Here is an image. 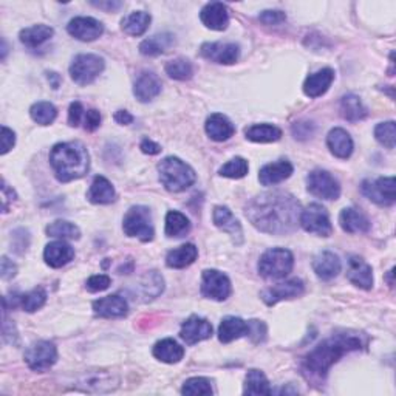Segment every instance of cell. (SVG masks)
<instances>
[{"mask_svg":"<svg viewBox=\"0 0 396 396\" xmlns=\"http://www.w3.org/2000/svg\"><path fill=\"white\" fill-rule=\"evenodd\" d=\"M246 217L258 231L284 235L299 223L301 203L286 192H266L248 203Z\"/></svg>","mask_w":396,"mask_h":396,"instance_id":"6da1fadb","label":"cell"},{"mask_svg":"<svg viewBox=\"0 0 396 396\" xmlns=\"http://www.w3.org/2000/svg\"><path fill=\"white\" fill-rule=\"evenodd\" d=\"M364 342L357 334L342 333L334 334L330 339L321 342L315 350L303 357L302 370L303 375L308 378L322 379L331 369L334 362H338L342 356L361 350Z\"/></svg>","mask_w":396,"mask_h":396,"instance_id":"7a4b0ae2","label":"cell"},{"mask_svg":"<svg viewBox=\"0 0 396 396\" xmlns=\"http://www.w3.org/2000/svg\"><path fill=\"white\" fill-rule=\"evenodd\" d=\"M50 163L60 183L82 178L90 169L88 152L79 141L56 144L50 152Z\"/></svg>","mask_w":396,"mask_h":396,"instance_id":"3957f363","label":"cell"},{"mask_svg":"<svg viewBox=\"0 0 396 396\" xmlns=\"http://www.w3.org/2000/svg\"><path fill=\"white\" fill-rule=\"evenodd\" d=\"M159 180L169 192H183L197 180L195 171L177 157H167L158 164Z\"/></svg>","mask_w":396,"mask_h":396,"instance_id":"277c9868","label":"cell"},{"mask_svg":"<svg viewBox=\"0 0 396 396\" xmlns=\"http://www.w3.org/2000/svg\"><path fill=\"white\" fill-rule=\"evenodd\" d=\"M294 257L291 251L285 248L268 249L258 260V272L260 276L270 280L285 279L293 271Z\"/></svg>","mask_w":396,"mask_h":396,"instance_id":"5b68a950","label":"cell"},{"mask_svg":"<svg viewBox=\"0 0 396 396\" xmlns=\"http://www.w3.org/2000/svg\"><path fill=\"white\" fill-rule=\"evenodd\" d=\"M123 230L128 237H136L141 242L154 239V225H152L150 209L146 206H133L127 211L123 222Z\"/></svg>","mask_w":396,"mask_h":396,"instance_id":"8992f818","label":"cell"},{"mask_svg":"<svg viewBox=\"0 0 396 396\" xmlns=\"http://www.w3.org/2000/svg\"><path fill=\"white\" fill-rule=\"evenodd\" d=\"M104 70V59L96 55H78L70 65V76L78 86H88Z\"/></svg>","mask_w":396,"mask_h":396,"instance_id":"52a82bcc","label":"cell"},{"mask_svg":"<svg viewBox=\"0 0 396 396\" xmlns=\"http://www.w3.org/2000/svg\"><path fill=\"white\" fill-rule=\"evenodd\" d=\"M299 223L307 232L321 235V237H329L333 232L329 212H326L322 204L317 203L310 204V206L301 212Z\"/></svg>","mask_w":396,"mask_h":396,"instance_id":"ba28073f","label":"cell"},{"mask_svg":"<svg viewBox=\"0 0 396 396\" xmlns=\"http://www.w3.org/2000/svg\"><path fill=\"white\" fill-rule=\"evenodd\" d=\"M25 362L34 371H44L55 365L58 361V350L48 341L34 342L25 352Z\"/></svg>","mask_w":396,"mask_h":396,"instance_id":"9c48e42d","label":"cell"},{"mask_svg":"<svg viewBox=\"0 0 396 396\" xmlns=\"http://www.w3.org/2000/svg\"><path fill=\"white\" fill-rule=\"evenodd\" d=\"M395 178L384 177L375 181L365 180L361 186L362 194L379 206H392L396 200L395 194Z\"/></svg>","mask_w":396,"mask_h":396,"instance_id":"30bf717a","label":"cell"},{"mask_svg":"<svg viewBox=\"0 0 396 396\" xmlns=\"http://www.w3.org/2000/svg\"><path fill=\"white\" fill-rule=\"evenodd\" d=\"M307 185L310 192L322 200H338L341 195L338 180L326 171L311 172L307 178Z\"/></svg>","mask_w":396,"mask_h":396,"instance_id":"8fae6325","label":"cell"},{"mask_svg":"<svg viewBox=\"0 0 396 396\" xmlns=\"http://www.w3.org/2000/svg\"><path fill=\"white\" fill-rule=\"evenodd\" d=\"M202 294L212 301H226L231 294V282L226 274L217 270L203 271Z\"/></svg>","mask_w":396,"mask_h":396,"instance_id":"7c38bea8","label":"cell"},{"mask_svg":"<svg viewBox=\"0 0 396 396\" xmlns=\"http://www.w3.org/2000/svg\"><path fill=\"white\" fill-rule=\"evenodd\" d=\"M200 55L216 64L231 65L239 60L240 48L235 44H223V42H208L203 44L200 48Z\"/></svg>","mask_w":396,"mask_h":396,"instance_id":"4fadbf2b","label":"cell"},{"mask_svg":"<svg viewBox=\"0 0 396 396\" xmlns=\"http://www.w3.org/2000/svg\"><path fill=\"white\" fill-rule=\"evenodd\" d=\"M302 293H303V282L301 279H291L263 289L260 293V297L266 305L271 307L276 305V303L280 301L299 297Z\"/></svg>","mask_w":396,"mask_h":396,"instance_id":"5bb4252c","label":"cell"},{"mask_svg":"<svg viewBox=\"0 0 396 396\" xmlns=\"http://www.w3.org/2000/svg\"><path fill=\"white\" fill-rule=\"evenodd\" d=\"M67 32L82 42H91L104 33V27L93 18H74L67 25Z\"/></svg>","mask_w":396,"mask_h":396,"instance_id":"9a60e30c","label":"cell"},{"mask_svg":"<svg viewBox=\"0 0 396 396\" xmlns=\"http://www.w3.org/2000/svg\"><path fill=\"white\" fill-rule=\"evenodd\" d=\"M212 334V325L206 319L190 316L186 322H183L180 336L187 345H194L204 339H209Z\"/></svg>","mask_w":396,"mask_h":396,"instance_id":"2e32d148","label":"cell"},{"mask_svg":"<svg viewBox=\"0 0 396 396\" xmlns=\"http://www.w3.org/2000/svg\"><path fill=\"white\" fill-rule=\"evenodd\" d=\"M212 220H214V225L218 227V230H222L227 235H231V239L235 245H242L243 243L242 225L239 220L234 217L230 209L226 206H216L214 212H212Z\"/></svg>","mask_w":396,"mask_h":396,"instance_id":"e0dca14e","label":"cell"},{"mask_svg":"<svg viewBox=\"0 0 396 396\" xmlns=\"http://www.w3.org/2000/svg\"><path fill=\"white\" fill-rule=\"evenodd\" d=\"M74 387L82 388L84 392H110L118 387V378L107 371H90L81 376Z\"/></svg>","mask_w":396,"mask_h":396,"instance_id":"ac0fdd59","label":"cell"},{"mask_svg":"<svg viewBox=\"0 0 396 396\" xmlns=\"http://www.w3.org/2000/svg\"><path fill=\"white\" fill-rule=\"evenodd\" d=\"M161 93V81L152 72H143L135 82L133 95L140 103H149Z\"/></svg>","mask_w":396,"mask_h":396,"instance_id":"d6986e66","label":"cell"},{"mask_svg":"<svg viewBox=\"0 0 396 396\" xmlns=\"http://www.w3.org/2000/svg\"><path fill=\"white\" fill-rule=\"evenodd\" d=\"M200 19L208 28L214 32H223L230 25V13H227L226 5L220 2L208 4L200 13Z\"/></svg>","mask_w":396,"mask_h":396,"instance_id":"ffe728a7","label":"cell"},{"mask_svg":"<svg viewBox=\"0 0 396 396\" xmlns=\"http://www.w3.org/2000/svg\"><path fill=\"white\" fill-rule=\"evenodd\" d=\"M93 311L96 316L101 317H124L128 313V305L124 297L118 294L103 297L93 302Z\"/></svg>","mask_w":396,"mask_h":396,"instance_id":"44dd1931","label":"cell"},{"mask_svg":"<svg viewBox=\"0 0 396 396\" xmlns=\"http://www.w3.org/2000/svg\"><path fill=\"white\" fill-rule=\"evenodd\" d=\"M293 171L294 167L288 159H279L276 163H270L263 166L260 169V173H258V180H260L263 186H272L291 177Z\"/></svg>","mask_w":396,"mask_h":396,"instance_id":"7402d4cb","label":"cell"},{"mask_svg":"<svg viewBox=\"0 0 396 396\" xmlns=\"http://www.w3.org/2000/svg\"><path fill=\"white\" fill-rule=\"evenodd\" d=\"M347 277L353 285L359 286L362 289H371L373 286L371 266L369 263H365V260H362V258L357 256L350 257Z\"/></svg>","mask_w":396,"mask_h":396,"instance_id":"603a6c76","label":"cell"},{"mask_svg":"<svg viewBox=\"0 0 396 396\" xmlns=\"http://www.w3.org/2000/svg\"><path fill=\"white\" fill-rule=\"evenodd\" d=\"M334 81V72L331 68H322L313 74H310L303 82V93L308 98H319L326 93V90Z\"/></svg>","mask_w":396,"mask_h":396,"instance_id":"cb8c5ba5","label":"cell"},{"mask_svg":"<svg viewBox=\"0 0 396 396\" xmlns=\"http://www.w3.org/2000/svg\"><path fill=\"white\" fill-rule=\"evenodd\" d=\"M73 257H74V249L64 240L50 243V245L45 246L44 251L45 263L51 266V268H62V266L73 260Z\"/></svg>","mask_w":396,"mask_h":396,"instance_id":"d4e9b609","label":"cell"},{"mask_svg":"<svg viewBox=\"0 0 396 396\" xmlns=\"http://www.w3.org/2000/svg\"><path fill=\"white\" fill-rule=\"evenodd\" d=\"M326 146L330 152L341 159H347L353 154V140L347 131L341 127L333 128L326 136Z\"/></svg>","mask_w":396,"mask_h":396,"instance_id":"484cf974","label":"cell"},{"mask_svg":"<svg viewBox=\"0 0 396 396\" xmlns=\"http://www.w3.org/2000/svg\"><path fill=\"white\" fill-rule=\"evenodd\" d=\"M313 270L316 276L322 280H331L341 272L339 257L331 251H322L313 260Z\"/></svg>","mask_w":396,"mask_h":396,"instance_id":"4316f807","label":"cell"},{"mask_svg":"<svg viewBox=\"0 0 396 396\" xmlns=\"http://www.w3.org/2000/svg\"><path fill=\"white\" fill-rule=\"evenodd\" d=\"M249 325L240 317H225L222 324L218 326V339L223 344H230V342L240 339L242 336H248Z\"/></svg>","mask_w":396,"mask_h":396,"instance_id":"83f0119b","label":"cell"},{"mask_svg":"<svg viewBox=\"0 0 396 396\" xmlns=\"http://www.w3.org/2000/svg\"><path fill=\"white\" fill-rule=\"evenodd\" d=\"M206 133L211 140L214 141H226L235 133V127L222 113H214L206 121Z\"/></svg>","mask_w":396,"mask_h":396,"instance_id":"f1b7e54d","label":"cell"},{"mask_svg":"<svg viewBox=\"0 0 396 396\" xmlns=\"http://www.w3.org/2000/svg\"><path fill=\"white\" fill-rule=\"evenodd\" d=\"M115 187L112 186V183L98 175V177L93 178V183L87 192V198L90 203L93 204H109L112 202H115Z\"/></svg>","mask_w":396,"mask_h":396,"instance_id":"f546056e","label":"cell"},{"mask_svg":"<svg viewBox=\"0 0 396 396\" xmlns=\"http://www.w3.org/2000/svg\"><path fill=\"white\" fill-rule=\"evenodd\" d=\"M339 223L342 230L350 234L370 231V220L355 208H345L342 211L339 216Z\"/></svg>","mask_w":396,"mask_h":396,"instance_id":"4dcf8cb0","label":"cell"},{"mask_svg":"<svg viewBox=\"0 0 396 396\" xmlns=\"http://www.w3.org/2000/svg\"><path fill=\"white\" fill-rule=\"evenodd\" d=\"M198 257V249L192 243H186V245H181L180 248H175L169 251V254L166 256V265L169 268L181 270L186 268V266L192 265Z\"/></svg>","mask_w":396,"mask_h":396,"instance_id":"1f68e13d","label":"cell"},{"mask_svg":"<svg viewBox=\"0 0 396 396\" xmlns=\"http://www.w3.org/2000/svg\"><path fill=\"white\" fill-rule=\"evenodd\" d=\"M341 115L350 123H357L369 115L367 109L362 104L361 98L353 93H348L341 99Z\"/></svg>","mask_w":396,"mask_h":396,"instance_id":"d6a6232c","label":"cell"},{"mask_svg":"<svg viewBox=\"0 0 396 396\" xmlns=\"http://www.w3.org/2000/svg\"><path fill=\"white\" fill-rule=\"evenodd\" d=\"M154 356L166 364H177L185 356V348L173 339H163L155 344Z\"/></svg>","mask_w":396,"mask_h":396,"instance_id":"836d02e7","label":"cell"},{"mask_svg":"<svg viewBox=\"0 0 396 396\" xmlns=\"http://www.w3.org/2000/svg\"><path fill=\"white\" fill-rule=\"evenodd\" d=\"M175 44V37L169 33L155 34L149 39L140 44V53L144 56H158L169 51V48Z\"/></svg>","mask_w":396,"mask_h":396,"instance_id":"e575fe53","label":"cell"},{"mask_svg":"<svg viewBox=\"0 0 396 396\" xmlns=\"http://www.w3.org/2000/svg\"><path fill=\"white\" fill-rule=\"evenodd\" d=\"M55 32H53V28L48 25H34V27H29L22 29L19 37H20V42L25 45L28 48H37L41 47L42 44H45L47 41H50Z\"/></svg>","mask_w":396,"mask_h":396,"instance_id":"d590c367","label":"cell"},{"mask_svg":"<svg viewBox=\"0 0 396 396\" xmlns=\"http://www.w3.org/2000/svg\"><path fill=\"white\" fill-rule=\"evenodd\" d=\"M245 135L254 143H274L282 138V131L272 124H254L246 128Z\"/></svg>","mask_w":396,"mask_h":396,"instance_id":"8d00e7d4","label":"cell"},{"mask_svg":"<svg viewBox=\"0 0 396 396\" xmlns=\"http://www.w3.org/2000/svg\"><path fill=\"white\" fill-rule=\"evenodd\" d=\"M245 395H271L272 390L268 383V378L265 376V373L253 369L248 371L245 378V388H243Z\"/></svg>","mask_w":396,"mask_h":396,"instance_id":"74e56055","label":"cell"},{"mask_svg":"<svg viewBox=\"0 0 396 396\" xmlns=\"http://www.w3.org/2000/svg\"><path fill=\"white\" fill-rule=\"evenodd\" d=\"M150 25V14L144 11H135L132 14H128L127 18L121 22V28L123 32L131 34V36H141L147 32V28Z\"/></svg>","mask_w":396,"mask_h":396,"instance_id":"f35d334b","label":"cell"},{"mask_svg":"<svg viewBox=\"0 0 396 396\" xmlns=\"http://www.w3.org/2000/svg\"><path fill=\"white\" fill-rule=\"evenodd\" d=\"M190 231V223L185 214L171 211L166 216V235L167 237H183Z\"/></svg>","mask_w":396,"mask_h":396,"instance_id":"ab89813d","label":"cell"},{"mask_svg":"<svg viewBox=\"0 0 396 396\" xmlns=\"http://www.w3.org/2000/svg\"><path fill=\"white\" fill-rule=\"evenodd\" d=\"M47 234L50 237L62 240H78L81 237L79 227L70 222H65V220H56V222L50 223L47 226Z\"/></svg>","mask_w":396,"mask_h":396,"instance_id":"60d3db41","label":"cell"},{"mask_svg":"<svg viewBox=\"0 0 396 396\" xmlns=\"http://www.w3.org/2000/svg\"><path fill=\"white\" fill-rule=\"evenodd\" d=\"M29 115H32L34 123L41 124V126H50L53 121L56 119L58 110L51 103L41 101V103H36L32 105V109H29Z\"/></svg>","mask_w":396,"mask_h":396,"instance_id":"b9f144b4","label":"cell"},{"mask_svg":"<svg viewBox=\"0 0 396 396\" xmlns=\"http://www.w3.org/2000/svg\"><path fill=\"white\" fill-rule=\"evenodd\" d=\"M18 302L22 308L28 311V313H34V311L45 305V302H47V293H45V289L41 286L34 288L33 291L18 297Z\"/></svg>","mask_w":396,"mask_h":396,"instance_id":"7bdbcfd3","label":"cell"},{"mask_svg":"<svg viewBox=\"0 0 396 396\" xmlns=\"http://www.w3.org/2000/svg\"><path fill=\"white\" fill-rule=\"evenodd\" d=\"M166 73L171 76L172 79L177 81H186L194 74V67L185 58L173 59L171 62L166 64Z\"/></svg>","mask_w":396,"mask_h":396,"instance_id":"ee69618b","label":"cell"},{"mask_svg":"<svg viewBox=\"0 0 396 396\" xmlns=\"http://www.w3.org/2000/svg\"><path fill=\"white\" fill-rule=\"evenodd\" d=\"M218 173L226 178H243L248 173V161L242 157H235L220 167Z\"/></svg>","mask_w":396,"mask_h":396,"instance_id":"f6af8a7d","label":"cell"},{"mask_svg":"<svg viewBox=\"0 0 396 396\" xmlns=\"http://www.w3.org/2000/svg\"><path fill=\"white\" fill-rule=\"evenodd\" d=\"M163 288H164V280L157 271H150L146 274V276H144L141 289L147 299H154V297H157L159 293L163 291Z\"/></svg>","mask_w":396,"mask_h":396,"instance_id":"bcb514c9","label":"cell"},{"mask_svg":"<svg viewBox=\"0 0 396 396\" xmlns=\"http://www.w3.org/2000/svg\"><path fill=\"white\" fill-rule=\"evenodd\" d=\"M375 138L379 144H383L387 149H393L396 143V126L395 121L381 123L375 128Z\"/></svg>","mask_w":396,"mask_h":396,"instance_id":"7dc6e473","label":"cell"},{"mask_svg":"<svg viewBox=\"0 0 396 396\" xmlns=\"http://www.w3.org/2000/svg\"><path fill=\"white\" fill-rule=\"evenodd\" d=\"M183 395L197 396V395H212L211 383L206 378H190L187 379L181 388Z\"/></svg>","mask_w":396,"mask_h":396,"instance_id":"c3c4849f","label":"cell"},{"mask_svg":"<svg viewBox=\"0 0 396 396\" xmlns=\"http://www.w3.org/2000/svg\"><path fill=\"white\" fill-rule=\"evenodd\" d=\"M110 277L105 276V274H98V276H91L87 280V289L90 293H99V291H104V289H107L110 286Z\"/></svg>","mask_w":396,"mask_h":396,"instance_id":"681fc988","label":"cell"},{"mask_svg":"<svg viewBox=\"0 0 396 396\" xmlns=\"http://www.w3.org/2000/svg\"><path fill=\"white\" fill-rule=\"evenodd\" d=\"M258 19H260V22L265 25H279V24H282V22L286 20V16H285L284 11L266 10L260 14V16H258Z\"/></svg>","mask_w":396,"mask_h":396,"instance_id":"f907efd6","label":"cell"},{"mask_svg":"<svg viewBox=\"0 0 396 396\" xmlns=\"http://www.w3.org/2000/svg\"><path fill=\"white\" fill-rule=\"evenodd\" d=\"M249 325V331L248 336L253 339L254 342H263L266 338V325L262 321H251L248 322Z\"/></svg>","mask_w":396,"mask_h":396,"instance_id":"816d5d0a","label":"cell"},{"mask_svg":"<svg viewBox=\"0 0 396 396\" xmlns=\"http://www.w3.org/2000/svg\"><path fill=\"white\" fill-rule=\"evenodd\" d=\"M101 124V113L98 110L91 109L86 113V117H84V128H86L87 132H93Z\"/></svg>","mask_w":396,"mask_h":396,"instance_id":"f5cc1de1","label":"cell"},{"mask_svg":"<svg viewBox=\"0 0 396 396\" xmlns=\"http://www.w3.org/2000/svg\"><path fill=\"white\" fill-rule=\"evenodd\" d=\"M82 117H86V115H84L82 104L78 103V101L72 103V104H70V109H68V123H70V126L78 127L79 123H81Z\"/></svg>","mask_w":396,"mask_h":396,"instance_id":"db71d44e","label":"cell"},{"mask_svg":"<svg viewBox=\"0 0 396 396\" xmlns=\"http://www.w3.org/2000/svg\"><path fill=\"white\" fill-rule=\"evenodd\" d=\"M14 144H16V135L8 127H2V149H0V154L5 155L8 154V152L14 147Z\"/></svg>","mask_w":396,"mask_h":396,"instance_id":"11a10c76","label":"cell"},{"mask_svg":"<svg viewBox=\"0 0 396 396\" xmlns=\"http://www.w3.org/2000/svg\"><path fill=\"white\" fill-rule=\"evenodd\" d=\"M2 336H4V341L8 342V344H13V345L18 344V331H16V326H14L13 322L10 324V321H6L5 311H4V330H2Z\"/></svg>","mask_w":396,"mask_h":396,"instance_id":"9f6ffc18","label":"cell"},{"mask_svg":"<svg viewBox=\"0 0 396 396\" xmlns=\"http://www.w3.org/2000/svg\"><path fill=\"white\" fill-rule=\"evenodd\" d=\"M18 272V266L14 265L8 257H2V279L4 280H10L14 276H16Z\"/></svg>","mask_w":396,"mask_h":396,"instance_id":"6f0895ef","label":"cell"},{"mask_svg":"<svg viewBox=\"0 0 396 396\" xmlns=\"http://www.w3.org/2000/svg\"><path fill=\"white\" fill-rule=\"evenodd\" d=\"M2 209L4 212H8V208H10V203L16 198V194H14V190L8 187V185H6V181L2 183Z\"/></svg>","mask_w":396,"mask_h":396,"instance_id":"680465c9","label":"cell"},{"mask_svg":"<svg viewBox=\"0 0 396 396\" xmlns=\"http://www.w3.org/2000/svg\"><path fill=\"white\" fill-rule=\"evenodd\" d=\"M140 149L143 150V154H146V155H157V154H159V152H161V146H159V144H157V143H154L152 140H143Z\"/></svg>","mask_w":396,"mask_h":396,"instance_id":"91938a15","label":"cell"},{"mask_svg":"<svg viewBox=\"0 0 396 396\" xmlns=\"http://www.w3.org/2000/svg\"><path fill=\"white\" fill-rule=\"evenodd\" d=\"M311 128H313V126H310L308 123H305V124H302V123L297 124L296 123V126L293 127V133L296 135V138H297V136H299V138H303V136L311 135Z\"/></svg>","mask_w":396,"mask_h":396,"instance_id":"94428289","label":"cell"},{"mask_svg":"<svg viewBox=\"0 0 396 396\" xmlns=\"http://www.w3.org/2000/svg\"><path fill=\"white\" fill-rule=\"evenodd\" d=\"M115 121L121 126H127L133 123V117L127 110H118L115 113Z\"/></svg>","mask_w":396,"mask_h":396,"instance_id":"6125c7cd","label":"cell"},{"mask_svg":"<svg viewBox=\"0 0 396 396\" xmlns=\"http://www.w3.org/2000/svg\"><path fill=\"white\" fill-rule=\"evenodd\" d=\"M91 5L96 6L99 10H107V11H115L123 6L121 2H91Z\"/></svg>","mask_w":396,"mask_h":396,"instance_id":"be15d7a7","label":"cell"},{"mask_svg":"<svg viewBox=\"0 0 396 396\" xmlns=\"http://www.w3.org/2000/svg\"><path fill=\"white\" fill-rule=\"evenodd\" d=\"M48 81H51L53 88H58V87H59V82H60L59 74H56V73H48Z\"/></svg>","mask_w":396,"mask_h":396,"instance_id":"e7e4bbea","label":"cell"}]
</instances>
